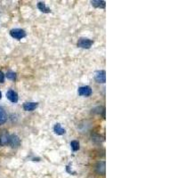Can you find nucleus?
<instances>
[{
  "label": "nucleus",
  "mask_w": 178,
  "mask_h": 178,
  "mask_svg": "<svg viewBox=\"0 0 178 178\" xmlns=\"http://www.w3.org/2000/svg\"><path fill=\"white\" fill-rule=\"evenodd\" d=\"M78 93L80 96H86L88 97L92 94V88L88 86H80L78 90Z\"/></svg>",
  "instance_id": "7ed1b4c3"
},
{
  "label": "nucleus",
  "mask_w": 178,
  "mask_h": 178,
  "mask_svg": "<svg viewBox=\"0 0 178 178\" xmlns=\"http://www.w3.org/2000/svg\"><path fill=\"white\" fill-rule=\"evenodd\" d=\"M9 138L10 135L7 131H3L0 134V145L1 146H6L9 144Z\"/></svg>",
  "instance_id": "423d86ee"
},
{
  "label": "nucleus",
  "mask_w": 178,
  "mask_h": 178,
  "mask_svg": "<svg viewBox=\"0 0 178 178\" xmlns=\"http://www.w3.org/2000/svg\"><path fill=\"white\" fill-rule=\"evenodd\" d=\"M12 148H17L21 144L20 138L16 135H10V138H9V144Z\"/></svg>",
  "instance_id": "39448f33"
},
{
  "label": "nucleus",
  "mask_w": 178,
  "mask_h": 178,
  "mask_svg": "<svg viewBox=\"0 0 178 178\" xmlns=\"http://www.w3.org/2000/svg\"><path fill=\"white\" fill-rule=\"evenodd\" d=\"M93 40L88 39H85V38H81L79 39L78 41V46L84 48V49H89L93 45Z\"/></svg>",
  "instance_id": "f03ea898"
},
{
  "label": "nucleus",
  "mask_w": 178,
  "mask_h": 178,
  "mask_svg": "<svg viewBox=\"0 0 178 178\" xmlns=\"http://www.w3.org/2000/svg\"><path fill=\"white\" fill-rule=\"evenodd\" d=\"M7 78L10 80H15L16 79V73L13 72V71H8L7 73Z\"/></svg>",
  "instance_id": "2eb2a0df"
},
{
  "label": "nucleus",
  "mask_w": 178,
  "mask_h": 178,
  "mask_svg": "<svg viewBox=\"0 0 178 178\" xmlns=\"http://www.w3.org/2000/svg\"><path fill=\"white\" fill-rule=\"evenodd\" d=\"M7 99L9 100L11 103H16L18 102V94H17V93L15 92V91H13V90L7 91Z\"/></svg>",
  "instance_id": "0eeeda50"
},
{
  "label": "nucleus",
  "mask_w": 178,
  "mask_h": 178,
  "mask_svg": "<svg viewBox=\"0 0 178 178\" xmlns=\"http://www.w3.org/2000/svg\"><path fill=\"white\" fill-rule=\"evenodd\" d=\"M71 147L73 152H77V151H79V143L78 141L74 140V141H72V142L71 143Z\"/></svg>",
  "instance_id": "4468645a"
},
{
  "label": "nucleus",
  "mask_w": 178,
  "mask_h": 178,
  "mask_svg": "<svg viewBox=\"0 0 178 178\" xmlns=\"http://www.w3.org/2000/svg\"><path fill=\"white\" fill-rule=\"evenodd\" d=\"M53 132L55 133L57 135H64V134L66 133V131H65L64 128L62 127L61 124L57 123V124H55L54 126H53Z\"/></svg>",
  "instance_id": "9b49d317"
},
{
  "label": "nucleus",
  "mask_w": 178,
  "mask_h": 178,
  "mask_svg": "<svg viewBox=\"0 0 178 178\" xmlns=\"http://www.w3.org/2000/svg\"><path fill=\"white\" fill-rule=\"evenodd\" d=\"M38 8L39 9L41 12H43V13H50V12H51V10H50L48 7H46V4L43 3V2H39V4H38Z\"/></svg>",
  "instance_id": "ddd939ff"
},
{
  "label": "nucleus",
  "mask_w": 178,
  "mask_h": 178,
  "mask_svg": "<svg viewBox=\"0 0 178 178\" xmlns=\"http://www.w3.org/2000/svg\"><path fill=\"white\" fill-rule=\"evenodd\" d=\"M39 106L38 103H25L23 104V109L26 112H33Z\"/></svg>",
  "instance_id": "1a4fd4ad"
},
{
  "label": "nucleus",
  "mask_w": 178,
  "mask_h": 178,
  "mask_svg": "<svg viewBox=\"0 0 178 178\" xmlns=\"http://www.w3.org/2000/svg\"><path fill=\"white\" fill-rule=\"evenodd\" d=\"M1 98H2V93L0 92V99H1Z\"/></svg>",
  "instance_id": "f3484780"
},
{
  "label": "nucleus",
  "mask_w": 178,
  "mask_h": 178,
  "mask_svg": "<svg viewBox=\"0 0 178 178\" xmlns=\"http://www.w3.org/2000/svg\"><path fill=\"white\" fill-rule=\"evenodd\" d=\"M5 81V74L0 71V83H4Z\"/></svg>",
  "instance_id": "dca6fc26"
},
{
  "label": "nucleus",
  "mask_w": 178,
  "mask_h": 178,
  "mask_svg": "<svg viewBox=\"0 0 178 178\" xmlns=\"http://www.w3.org/2000/svg\"><path fill=\"white\" fill-rule=\"evenodd\" d=\"M94 79L96 82L104 84L106 82V72L105 71H98L95 72L94 75Z\"/></svg>",
  "instance_id": "20e7f679"
},
{
  "label": "nucleus",
  "mask_w": 178,
  "mask_h": 178,
  "mask_svg": "<svg viewBox=\"0 0 178 178\" xmlns=\"http://www.w3.org/2000/svg\"><path fill=\"white\" fill-rule=\"evenodd\" d=\"M10 35L13 39H15L17 40H21V39L26 37V32H25V30H23L21 29H13L10 31Z\"/></svg>",
  "instance_id": "f257e3e1"
},
{
  "label": "nucleus",
  "mask_w": 178,
  "mask_h": 178,
  "mask_svg": "<svg viewBox=\"0 0 178 178\" xmlns=\"http://www.w3.org/2000/svg\"><path fill=\"white\" fill-rule=\"evenodd\" d=\"M95 170H96V172H97L99 175L104 176V175H105V170H106L105 161H99V162L96 164Z\"/></svg>",
  "instance_id": "6e6552de"
},
{
  "label": "nucleus",
  "mask_w": 178,
  "mask_h": 178,
  "mask_svg": "<svg viewBox=\"0 0 178 178\" xmlns=\"http://www.w3.org/2000/svg\"><path fill=\"white\" fill-rule=\"evenodd\" d=\"M91 4L95 8H105L106 7V2L103 0H93Z\"/></svg>",
  "instance_id": "9d476101"
},
{
  "label": "nucleus",
  "mask_w": 178,
  "mask_h": 178,
  "mask_svg": "<svg viewBox=\"0 0 178 178\" xmlns=\"http://www.w3.org/2000/svg\"><path fill=\"white\" fill-rule=\"evenodd\" d=\"M7 115L6 111L3 109V107L0 106V125H3L7 122Z\"/></svg>",
  "instance_id": "f8f14e48"
}]
</instances>
